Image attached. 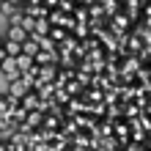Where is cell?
<instances>
[{"instance_id": "cell-11", "label": "cell", "mask_w": 151, "mask_h": 151, "mask_svg": "<svg viewBox=\"0 0 151 151\" xmlns=\"http://www.w3.org/2000/svg\"><path fill=\"white\" fill-rule=\"evenodd\" d=\"M3 137H6V135H3V132H0V140H3Z\"/></svg>"}, {"instance_id": "cell-6", "label": "cell", "mask_w": 151, "mask_h": 151, "mask_svg": "<svg viewBox=\"0 0 151 151\" xmlns=\"http://www.w3.org/2000/svg\"><path fill=\"white\" fill-rule=\"evenodd\" d=\"M39 50H41V44H39V39H36V36H28V39L22 41V52H25V55H30V58H33Z\"/></svg>"}, {"instance_id": "cell-9", "label": "cell", "mask_w": 151, "mask_h": 151, "mask_svg": "<svg viewBox=\"0 0 151 151\" xmlns=\"http://www.w3.org/2000/svg\"><path fill=\"white\" fill-rule=\"evenodd\" d=\"M8 107H11V104H8V96L0 91V113H8Z\"/></svg>"}, {"instance_id": "cell-4", "label": "cell", "mask_w": 151, "mask_h": 151, "mask_svg": "<svg viewBox=\"0 0 151 151\" xmlns=\"http://www.w3.org/2000/svg\"><path fill=\"white\" fill-rule=\"evenodd\" d=\"M33 60H36V66H50V63H55V52L47 50V47H41L36 55H33Z\"/></svg>"}, {"instance_id": "cell-3", "label": "cell", "mask_w": 151, "mask_h": 151, "mask_svg": "<svg viewBox=\"0 0 151 151\" xmlns=\"http://www.w3.org/2000/svg\"><path fill=\"white\" fill-rule=\"evenodd\" d=\"M19 104H22L28 113H33V110H39V107H41V99H39V93H36V91H28V93L19 99Z\"/></svg>"}, {"instance_id": "cell-2", "label": "cell", "mask_w": 151, "mask_h": 151, "mask_svg": "<svg viewBox=\"0 0 151 151\" xmlns=\"http://www.w3.org/2000/svg\"><path fill=\"white\" fill-rule=\"evenodd\" d=\"M3 36H6V39H11V41H19V44H22L25 39H28V36H30V33H28V30H25V28H22V25H8V28H6V33H3Z\"/></svg>"}, {"instance_id": "cell-10", "label": "cell", "mask_w": 151, "mask_h": 151, "mask_svg": "<svg viewBox=\"0 0 151 151\" xmlns=\"http://www.w3.org/2000/svg\"><path fill=\"white\" fill-rule=\"evenodd\" d=\"M8 148H11V143H8V140L3 137V140H0V151H8Z\"/></svg>"}, {"instance_id": "cell-5", "label": "cell", "mask_w": 151, "mask_h": 151, "mask_svg": "<svg viewBox=\"0 0 151 151\" xmlns=\"http://www.w3.org/2000/svg\"><path fill=\"white\" fill-rule=\"evenodd\" d=\"M3 50H6V55H8V58H17V55H22V44H19V41H11V39H6V36H3Z\"/></svg>"}, {"instance_id": "cell-1", "label": "cell", "mask_w": 151, "mask_h": 151, "mask_svg": "<svg viewBox=\"0 0 151 151\" xmlns=\"http://www.w3.org/2000/svg\"><path fill=\"white\" fill-rule=\"evenodd\" d=\"M0 74L6 77V83H11V80H19V77H22V72L17 69V60H14V58H3V60H0Z\"/></svg>"}, {"instance_id": "cell-8", "label": "cell", "mask_w": 151, "mask_h": 151, "mask_svg": "<svg viewBox=\"0 0 151 151\" xmlns=\"http://www.w3.org/2000/svg\"><path fill=\"white\" fill-rule=\"evenodd\" d=\"M14 60H17V69H19V72H28V69L36 63V60H33L30 55H25V52H22V55H17Z\"/></svg>"}, {"instance_id": "cell-7", "label": "cell", "mask_w": 151, "mask_h": 151, "mask_svg": "<svg viewBox=\"0 0 151 151\" xmlns=\"http://www.w3.org/2000/svg\"><path fill=\"white\" fill-rule=\"evenodd\" d=\"M17 129V124H14V118L8 113H0V132L3 135H8V132H14Z\"/></svg>"}]
</instances>
